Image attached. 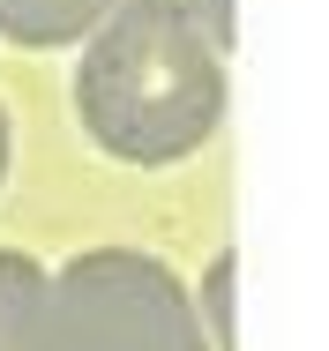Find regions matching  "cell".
Returning a JSON list of instances; mask_svg holds the SVG:
<instances>
[{
    "label": "cell",
    "instance_id": "cell-1",
    "mask_svg": "<svg viewBox=\"0 0 329 351\" xmlns=\"http://www.w3.org/2000/svg\"><path fill=\"white\" fill-rule=\"evenodd\" d=\"M75 112L128 165H180L225 120V53L195 0H120L75 68Z\"/></svg>",
    "mask_w": 329,
    "mask_h": 351
},
{
    "label": "cell",
    "instance_id": "cell-2",
    "mask_svg": "<svg viewBox=\"0 0 329 351\" xmlns=\"http://www.w3.org/2000/svg\"><path fill=\"white\" fill-rule=\"evenodd\" d=\"M53 291V351H209L195 299L157 254L90 247L45 277Z\"/></svg>",
    "mask_w": 329,
    "mask_h": 351
},
{
    "label": "cell",
    "instance_id": "cell-3",
    "mask_svg": "<svg viewBox=\"0 0 329 351\" xmlns=\"http://www.w3.org/2000/svg\"><path fill=\"white\" fill-rule=\"evenodd\" d=\"M0 351H53V291L45 269L0 247Z\"/></svg>",
    "mask_w": 329,
    "mask_h": 351
},
{
    "label": "cell",
    "instance_id": "cell-4",
    "mask_svg": "<svg viewBox=\"0 0 329 351\" xmlns=\"http://www.w3.org/2000/svg\"><path fill=\"white\" fill-rule=\"evenodd\" d=\"M113 8L120 0H0V38H15V45H75Z\"/></svg>",
    "mask_w": 329,
    "mask_h": 351
},
{
    "label": "cell",
    "instance_id": "cell-5",
    "mask_svg": "<svg viewBox=\"0 0 329 351\" xmlns=\"http://www.w3.org/2000/svg\"><path fill=\"white\" fill-rule=\"evenodd\" d=\"M232 269H240V262H232V254H217V262H209V277H202V314H209V329H202V337H217V351H240V344H232V337H240V322H232Z\"/></svg>",
    "mask_w": 329,
    "mask_h": 351
},
{
    "label": "cell",
    "instance_id": "cell-6",
    "mask_svg": "<svg viewBox=\"0 0 329 351\" xmlns=\"http://www.w3.org/2000/svg\"><path fill=\"white\" fill-rule=\"evenodd\" d=\"M195 15H202V30L217 38V53L232 45V0H195Z\"/></svg>",
    "mask_w": 329,
    "mask_h": 351
},
{
    "label": "cell",
    "instance_id": "cell-7",
    "mask_svg": "<svg viewBox=\"0 0 329 351\" xmlns=\"http://www.w3.org/2000/svg\"><path fill=\"white\" fill-rule=\"evenodd\" d=\"M0 180H8V112H0Z\"/></svg>",
    "mask_w": 329,
    "mask_h": 351
}]
</instances>
